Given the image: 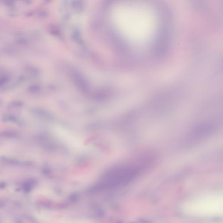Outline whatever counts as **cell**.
Listing matches in <instances>:
<instances>
[{
  "label": "cell",
  "instance_id": "obj_1",
  "mask_svg": "<svg viewBox=\"0 0 223 223\" xmlns=\"http://www.w3.org/2000/svg\"><path fill=\"white\" fill-rule=\"evenodd\" d=\"M219 195H211L198 198L188 206L192 214L205 216H214L222 213V198Z\"/></svg>",
  "mask_w": 223,
  "mask_h": 223
},
{
  "label": "cell",
  "instance_id": "obj_2",
  "mask_svg": "<svg viewBox=\"0 0 223 223\" xmlns=\"http://www.w3.org/2000/svg\"><path fill=\"white\" fill-rule=\"evenodd\" d=\"M56 134L59 138L72 148L79 149L82 147V141L80 138L68 129L58 127L56 128Z\"/></svg>",
  "mask_w": 223,
  "mask_h": 223
}]
</instances>
